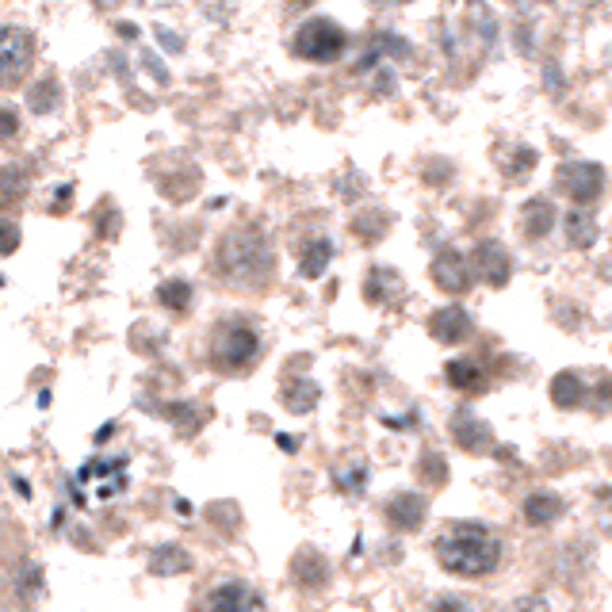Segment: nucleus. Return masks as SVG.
<instances>
[{"label": "nucleus", "instance_id": "nucleus-1", "mask_svg": "<svg viewBox=\"0 0 612 612\" xmlns=\"http://www.w3.org/2000/svg\"><path fill=\"white\" fill-rule=\"evenodd\" d=\"M433 551H437V563L448 574L482 578V574H490V570L498 567L502 540L486 525H479V521H456V525H448L440 532Z\"/></svg>", "mask_w": 612, "mask_h": 612}, {"label": "nucleus", "instance_id": "nucleus-2", "mask_svg": "<svg viewBox=\"0 0 612 612\" xmlns=\"http://www.w3.org/2000/svg\"><path fill=\"white\" fill-rule=\"evenodd\" d=\"M215 272L234 287H257L272 272V249L261 230H230L215 249Z\"/></svg>", "mask_w": 612, "mask_h": 612}, {"label": "nucleus", "instance_id": "nucleus-3", "mask_svg": "<svg viewBox=\"0 0 612 612\" xmlns=\"http://www.w3.org/2000/svg\"><path fill=\"white\" fill-rule=\"evenodd\" d=\"M261 356V337L249 322H222L211 333V364L226 375H238L253 368Z\"/></svg>", "mask_w": 612, "mask_h": 612}, {"label": "nucleus", "instance_id": "nucleus-4", "mask_svg": "<svg viewBox=\"0 0 612 612\" xmlns=\"http://www.w3.org/2000/svg\"><path fill=\"white\" fill-rule=\"evenodd\" d=\"M35 62V35L27 27L0 23V88L20 85Z\"/></svg>", "mask_w": 612, "mask_h": 612}, {"label": "nucleus", "instance_id": "nucleus-5", "mask_svg": "<svg viewBox=\"0 0 612 612\" xmlns=\"http://www.w3.org/2000/svg\"><path fill=\"white\" fill-rule=\"evenodd\" d=\"M345 46H349V35L333 20H322V16L303 23L299 35H295V54L306 58V62H333V58L345 54Z\"/></svg>", "mask_w": 612, "mask_h": 612}, {"label": "nucleus", "instance_id": "nucleus-6", "mask_svg": "<svg viewBox=\"0 0 612 612\" xmlns=\"http://www.w3.org/2000/svg\"><path fill=\"white\" fill-rule=\"evenodd\" d=\"M559 188L567 192L574 203H593V199L605 192V169L597 161H570L559 169Z\"/></svg>", "mask_w": 612, "mask_h": 612}, {"label": "nucleus", "instance_id": "nucleus-7", "mask_svg": "<svg viewBox=\"0 0 612 612\" xmlns=\"http://www.w3.org/2000/svg\"><path fill=\"white\" fill-rule=\"evenodd\" d=\"M207 612H268V605L249 582H222L207 593Z\"/></svg>", "mask_w": 612, "mask_h": 612}, {"label": "nucleus", "instance_id": "nucleus-8", "mask_svg": "<svg viewBox=\"0 0 612 612\" xmlns=\"http://www.w3.org/2000/svg\"><path fill=\"white\" fill-rule=\"evenodd\" d=\"M429 272H433L440 291H448V295H463L471 287V264L463 261V253H456V249H440Z\"/></svg>", "mask_w": 612, "mask_h": 612}, {"label": "nucleus", "instance_id": "nucleus-9", "mask_svg": "<svg viewBox=\"0 0 612 612\" xmlns=\"http://www.w3.org/2000/svg\"><path fill=\"white\" fill-rule=\"evenodd\" d=\"M475 272H479L490 287L509 284V276H513V261H509L505 245H498V241H482L479 249H475Z\"/></svg>", "mask_w": 612, "mask_h": 612}, {"label": "nucleus", "instance_id": "nucleus-10", "mask_svg": "<svg viewBox=\"0 0 612 612\" xmlns=\"http://www.w3.org/2000/svg\"><path fill=\"white\" fill-rule=\"evenodd\" d=\"M429 333L437 337L440 345H459L471 337V314L463 306H444L429 318Z\"/></svg>", "mask_w": 612, "mask_h": 612}, {"label": "nucleus", "instance_id": "nucleus-11", "mask_svg": "<svg viewBox=\"0 0 612 612\" xmlns=\"http://www.w3.org/2000/svg\"><path fill=\"white\" fill-rule=\"evenodd\" d=\"M555 230V203L551 199H528L521 207V234L528 241H540Z\"/></svg>", "mask_w": 612, "mask_h": 612}, {"label": "nucleus", "instance_id": "nucleus-12", "mask_svg": "<svg viewBox=\"0 0 612 612\" xmlns=\"http://www.w3.org/2000/svg\"><path fill=\"white\" fill-rule=\"evenodd\" d=\"M387 521L394 528H402V532H417L421 521H425V498H417V494H394L391 502H387Z\"/></svg>", "mask_w": 612, "mask_h": 612}, {"label": "nucleus", "instance_id": "nucleus-13", "mask_svg": "<svg viewBox=\"0 0 612 612\" xmlns=\"http://www.w3.org/2000/svg\"><path fill=\"white\" fill-rule=\"evenodd\" d=\"M444 375H448V383L456 387V391H471V394H479L486 391V368H482L479 360H452L448 368H444Z\"/></svg>", "mask_w": 612, "mask_h": 612}, {"label": "nucleus", "instance_id": "nucleus-14", "mask_svg": "<svg viewBox=\"0 0 612 612\" xmlns=\"http://www.w3.org/2000/svg\"><path fill=\"white\" fill-rule=\"evenodd\" d=\"M452 437H456L463 448L482 452V448L490 444V429H486L475 414H456V421H452Z\"/></svg>", "mask_w": 612, "mask_h": 612}, {"label": "nucleus", "instance_id": "nucleus-15", "mask_svg": "<svg viewBox=\"0 0 612 612\" xmlns=\"http://www.w3.org/2000/svg\"><path fill=\"white\" fill-rule=\"evenodd\" d=\"M295 578H299V586H306V590H322L329 578L326 559H322L318 551H303V555L295 559Z\"/></svg>", "mask_w": 612, "mask_h": 612}, {"label": "nucleus", "instance_id": "nucleus-16", "mask_svg": "<svg viewBox=\"0 0 612 612\" xmlns=\"http://www.w3.org/2000/svg\"><path fill=\"white\" fill-rule=\"evenodd\" d=\"M563 513V502L555 494H532L525 498V521L528 525H551Z\"/></svg>", "mask_w": 612, "mask_h": 612}, {"label": "nucleus", "instance_id": "nucleus-17", "mask_svg": "<svg viewBox=\"0 0 612 612\" xmlns=\"http://www.w3.org/2000/svg\"><path fill=\"white\" fill-rule=\"evenodd\" d=\"M551 398H555V406L570 410V406H578V402L586 398V387H582V379L574 372H563L551 379Z\"/></svg>", "mask_w": 612, "mask_h": 612}, {"label": "nucleus", "instance_id": "nucleus-18", "mask_svg": "<svg viewBox=\"0 0 612 612\" xmlns=\"http://www.w3.org/2000/svg\"><path fill=\"white\" fill-rule=\"evenodd\" d=\"M329 261H333V245H329L326 238L310 241L303 253V276L306 280H318V276L329 268Z\"/></svg>", "mask_w": 612, "mask_h": 612}, {"label": "nucleus", "instance_id": "nucleus-19", "mask_svg": "<svg viewBox=\"0 0 612 612\" xmlns=\"http://www.w3.org/2000/svg\"><path fill=\"white\" fill-rule=\"evenodd\" d=\"M157 303L165 306V310H173V314L188 310V306H192V284H188V280H169V284H161L157 287Z\"/></svg>", "mask_w": 612, "mask_h": 612}, {"label": "nucleus", "instance_id": "nucleus-20", "mask_svg": "<svg viewBox=\"0 0 612 612\" xmlns=\"http://www.w3.org/2000/svg\"><path fill=\"white\" fill-rule=\"evenodd\" d=\"M563 226H567V238L574 249H590L593 241H597V226H593V219L590 215H582V211H570Z\"/></svg>", "mask_w": 612, "mask_h": 612}, {"label": "nucleus", "instance_id": "nucleus-21", "mask_svg": "<svg viewBox=\"0 0 612 612\" xmlns=\"http://www.w3.org/2000/svg\"><path fill=\"white\" fill-rule=\"evenodd\" d=\"M364 291H368V299H372V303H383V299H387V291H394V295H398V291H402V284H398V276H394L391 268H375V272H368V287H364Z\"/></svg>", "mask_w": 612, "mask_h": 612}, {"label": "nucleus", "instance_id": "nucleus-22", "mask_svg": "<svg viewBox=\"0 0 612 612\" xmlns=\"http://www.w3.org/2000/svg\"><path fill=\"white\" fill-rule=\"evenodd\" d=\"M502 169L513 176V180H521V176H528L536 169V150H532V146H513L509 161H502Z\"/></svg>", "mask_w": 612, "mask_h": 612}, {"label": "nucleus", "instance_id": "nucleus-23", "mask_svg": "<svg viewBox=\"0 0 612 612\" xmlns=\"http://www.w3.org/2000/svg\"><path fill=\"white\" fill-rule=\"evenodd\" d=\"M192 567V559L180 551V547H161L157 555H153V570L157 574H176V570H188Z\"/></svg>", "mask_w": 612, "mask_h": 612}, {"label": "nucleus", "instance_id": "nucleus-24", "mask_svg": "<svg viewBox=\"0 0 612 612\" xmlns=\"http://www.w3.org/2000/svg\"><path fill=\"white\" fill-rule=\"evenodd\" d=\"M284 398L295 414H303V410H310V406L318 402V387H314V383H291L284 391Z\"/></svg>", "mask_w": 612, "mask_h": 612}, {"label": "nucleus", "instance_id": "nucleus-25", "mask_svg": "<svg viewBox=\"0 0 612 612\" xmlns=\"http://www.w3.org/2000/svg\"><path fill=\"white\" fill-rule=\"evenodd\" d=\"M54 100H58V85H54V81H43V85H35L31 92H27L31 111H50L54 108Z\"/></svg>", "mask_w": 612, "mask_h": 612}, {"label": "nucleus", "instance_id": "nucleus-26", "mask_svg": "<svg viewBox=\"0 0 612 612\" xmlns=\"http://www.w3.org/2000/svg\"><path fill=\"white\" fill-rule=\"evenodd\" d=\"M16 138H20V115L16 108L0 104V142H16Z\"/></svg>", "mask_w": 612, "mask_h": 612}, {"label": "nucleus", "instance_id": "nucleus-27", "mask_svg": "<svg viewBox=\"0 0 612 612\" xmlns=\"http://www.w3.org/2000/svg\"><path fill=\"white\" fill-rule=\"evenodd\" d=\"M16 249H20V226L0 219V257H8V253H16Z\"/></svg>", "mask_w": 612, "mask_h": 612}, {"label": "nucleus", "instance_id": "nucleus-28", "mask_svg": "<svg viewBox=\"0 0 612 612\" xmlns=\"http://www.w3.org/2000/svg\"><path fill=\"white\" fill-rule=\"evenodd\" d=\"M433 612H475L463 597H440L437 605H433Z\"/></svg>", "mask_w": 612, "mask_h": 612}, {"label": "nucleus", "instance_id": "nucleus-29", "mask_svg": "<svg viewBox=\"0 0 612 612\" xmlns=\"http://www.w3.org/2000/svg\"><path fill=\"white\" fill-rule=\"evenodd\" d=\"M306 4H314V0H291V8H306Z\"/></svg>", "mask_w": 612, "mask_h": 612}, {"label": "nucleus", "instance_id": "nucleus-30", "mask_svg": "<svg viewBox=\"0 0 612 612\" xmlns=\"http://www.w3.org/2000/svg\"><path fill=\"white\" fill-rule=\"evenodd\" d=\"M96 4H100V8H115V4H119V0H96Z\"/></svg>", "mask_w": 612, "mask_h": 612}, {"label": "nucleus", "instance_id": "nucleus-31", "mask_svg": "<svg viewBox=\"0 0 612 612\" xmlns=\"http://www.w3.org/2000/svg\"><path fill=\"white\" fill-rule=\"evenodd\" d=\"M379 4H410V0H379Z\"/></svg>", "mask_w": 612, "mask_h": 612}]
</instances>
